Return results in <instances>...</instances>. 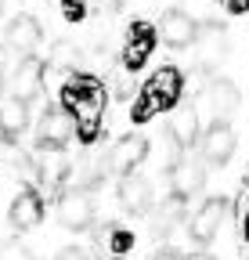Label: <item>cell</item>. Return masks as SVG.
Masks as SVG:
<instances>
[{"instance_id": "cell-24", "label": "cell", "mask_w": 249, "mask_h": 260, "mask_svg": "<svg viewBox=\"0 0 249 260\" xmlns=\"http://www.w3.org/2000/svg\"><path fill=\"white\" fill-rule=\"evenodd\" d=\"M61 11L69 22H83L87 18V0H61Z\"/></svg>"}, {"instance_id": "cell-22", "label": "cell", "mask_w": 249, "mask_h": 260, "mask_svg": "<svg viewBox=\"0 0 249 260\" xmlns=\"http://www.w3.org/2000/svg\"><path fill=\"white\" fill-rule=\"evenodd\" d=\"M0 260H37V256L22 239H4L0 242Z\"/></svg>"}, {"instance_id": "cell-17", "label": "cell", "mask_w": 249, "mask_h": 260, "mask_svg": "<svg viewBox=\"0 0 249 260\" xmlns=\"http://www.w3.org/2000/svg\"><path fill=\"white\" fill-rule=\"evenodd\" d=\"M69 141V126H65V116L61 112H47L40 119V134H37V145L40 148H65Z\"/></svg>"}, {"instance_id": "cell-13", "label": "cell", "mask_w": 249, "mask_h": 260, "mask_svg": "<svg viewBox=\"0 0 249 260\" xmlns=\"http://www.w3.org/2000/svg\"><path fill=\"white\" fill-rule=\"evenodd\" d=\"M119 203H123V210H130L137 217L152 213V188H148V181L137 177V174H127L119 181Z\"/></svg>"}, {"instance_id": "cell-30", "label": "cell", "mask_w": 249, "mask_h": 260, "mask_svg": "<svg viewBox=\"0 0 249 260\" xmlns=\"http://www.w3.org/2000/svg\"><path fill=\"white\" fill-rule=\"evenodd\" d=\"M0 11H4V0H0Z\"/></svg>"}, {"instance_id": "cell-12", "label": "cell", "mask_w": 249, "mask_h": 260, "mask_svg": "<svg viewBox=\"0 0 249 260\" xmlns=\"http://www.w3.org/2000/svg\"><path fill=\"white\" fill-rule=\"evenodd\" d=\"M202 102H206V109H209V116L213 119H224L235 105H238V90H235V83L231 80H209L206 87H202Z\"/></svg>"}, {"instance_id": "cell-9", "label": "cell", "mask_w": 249, "mask_h": 260, "mask_svg": "<svg viewBox=\"0 0 249 260\" xmlns=\"http://www.w3.org/2000/svg\"><path fill=\"white\" fill-rule=\"evenodd\" d=\"M8 220H11L15 232H29V228H37L44 220V199H40V191H33V188L18 191L15 203H11V210H8Z\"/></svg>"}, {"instance_id": "cell-19", "label": "cell", "mask_w": 249, "mask_h": 260, "mask_svg": "<svg viewBox=\"0 0 249 260\" xmlns=\"http://www.w3.org/2000/svg\"><path fill=\"white\" fill-rule=\"evenodd\" d=\"M184 203H188L184 195H170V199L155 210V228H159V232H170V228L184 217Z\"/></svg>"}, {"instance_id": "cell-10", "label": "cell", "mask_w": 249, "mask_h": 260, "mask_svg": "<svg viewBox=\"0 0 249 260\" xmlns=\"http://www.w3.org/2000/svg\"><path fill=\"white\" fill-rule=\"evenodd\" d=\"M4 40H8V47L18 51V54H33V51L40 47V40H44V29H40V22H37L33 15H18V18L8 25Z\"/></svg>"}, {"instance_id": "cell-25", "label": "cell", "mask_w": 249, "mask_h": 260, "mask_svg": "<svg viewBox=\"0 0 249 260\" xmlns=\"http://www.w3.org/2000/svg\"><path fill=\"white\" fill-rule=\"evenodd\" d=\"M54 260H90V256H87L80 246H65V249H61V253L54 256Z\"/></svg>"}, {"instance_id": "cell-20", "label": "cell", "mask_w": 249, "mask_h": 260, "mask_svg": "<svg viewBox=\"0 0 249 260\" xmlns=\"http://www.w3.org/2000/svg\"><path fill=\"white\" fill-rule=\"evenodd\" d=\"M105 242H109V253L112 256H127L134 249V232H127V228H109Z\"/></svg>"}, {"instance_id": "cell-11", "label": "cell", "mask_w": 249, "mask_h": 260, "mask_svg": "<svg viewBox=\"0 0 249 260\" xmlns=\"http://www.w3.org/2000/svg\"><path fill=\"white\" fill-rule=\"evenodd\" d=\"M148 159V141L141 138V134H130V138H123L119 145H116V152H112V170L119 174V177H127V174H134L141 162Z\"/></svg>"}, {"instance_id": "cell-16", "label": "cell", "mask_w": 249, "mask_h": 260, "mask_svg": "<svg viewBox=\"0 0 249 260\" xmlns=\"http://www.w3.org/2000/svg\"><path fill=\"white\" fill-rule=\"evenodd\" d=\"M25 126H29V105L18 102V98H8V102L0 105V134H4V138H18Z\"/></svg>"}, {"instance_id": "cell-27", "label": "cell", "mask_w": 249, "mask_h": 260, "mask_svg": "<svg viewBox=\"0 0 249 260\" xmlns=\"http://www.w3.org/2000/svg\"><path fill=\"white\" fill-rule=\"evenodd\" d=\"M184 260H213V256H209V253H188Z\"/></svg>"}, {"instance_id": "cell-28", "label": "cell", "mask_w": 249, "mask_h": 260, "mask_svg": "<svg viewBox=\"0 0 249 260\" xmlns=\"http://www.w3.org/2000/svg\"><path fill=\"white\" fill-rule=\"evenodd\" d=\"M242 239L249 242V213H245V220H242Z\"/></svg>"}, {"instance_id": "cell-3", "label": "cell", "mask_w": 249, "mask_h": 260, "mask_svg": "<svg viewBox=\"0 0 249 260\" xmlns=\"http://www.w3.org/2000/svg\"><path fill=\"white\" fill-rule=\"evenodd\" d=\"M58 220L69 232H83V228L94 224V195L87 188H73L69 195L58 199Z\"/></svg>"}, {"instance_id": "cell-29", "label": "cell", "mask_w": 249, "mask_h": 260, "mask_svg": "<svg viewBox=\"0 0 249 260\" xmlns=\"http://www.w3.org/2000/svg\"><path fill=\"white\" fill-rule=\"evenodd\" d=\"M0 76H4V54H0Z\"/></svg>"}, {"instance_id": "cell-26", "label": "cell", "mask_w": 249, "mask_h": 260, "mask_svg": "<svg viewBox=\"0 0 249 260\" xmlns=\"http://www.w3.org/2000/svg\"><path fill=\"white\" fill-rule=\"evenodd\" d=\"M224 8H228V15H245L249 11V0H224Z\"/></svg>"}, {"instance_id": "cell-14", "label": "cell", "mask_w": 249, "mask_h": 260, "mask_svg": "<svg viewBox=\"0 0 249 260\" xmlns=\"http://www.w3.org/2000/svg\"><path fill=\"white\" fill-rule=\"evenodd\" d=\"M170 181H173V195H195L202 184H206V162L202 159H181L177 167H173V174H170Z\"/></svg>"}, {"instance_id": "cell-18", "label": "cell", "mask_w": 249, "mask_h": 260, "mask_svg": "<svg viewBox=\"0 0 249 260\" xmlns=\"http://www.w3.org/2000/svg\"><path fill=\"white\" fill-rule=\"evenodd\" d=\"M199 37H202V54H199V65H217L224 58V29L221 25H206V32L199 29Z\"/></svg>"}, {"instance_id": "cell-15", "label": "cell", "mask_w": 249, "mask_h": 260, "mask_svg": "<svg viewBox=\"0 0 249 260\" xmlns=\"http://www.w3.org/2000/svg\"><path fill=\"white\" fill-rule=\"evenodd\" d=\"M170 138H173V145H181V148H192V145L199 141V112H195V105H181V109L173 112Z\"/></svg>"}, {"instance_id": "cell-6", "label": "cell", "mask_w": 249, "mask_h": 260, "mask_svg": "<svg viewBox=\"0 0 249 260\" xmlns=\"http://www.w3.org/2000/svg\"><path fill=\"white\" fill-rule=\"evenodd\" d=\"M159 37H163V44H170V47H192L195 40H199V22L188 15V11H166L163 15V25H159Z\"/></svg>"}, {"instance_id": "cell-4", "label": "cell", "mask_w": 249, "mask_h": 260, "mask_svg": "<svg viewBox=\"0 0 249 260\" xmlns=\"http://www.w3.org/2000/svg\"><path fill=\"white\" fill-rule=\"evenodd\" d=\"M155 32L148 22H130L127 25V44H123V65H127L130 73H141L145 65H148V58H152V51H155Z\"/></svg>"}, {"instance_id": "cell-1", "label": "cell", "mask_w": 249, "mask_h": 260, "mask_svg": "<svg viewBox=\"0 0 249 260\" xmlns=\"http://www.w3.org/2000/svg\"><path fill=\"white\" fill-rule=\"evenodd\" d=\"M109 105V94L101 87V80L94 76H73L61 83V112L76 116V119H101Z\"/></svg>"}, {"instance_id": "cell-5", "label": "cell", "mask_w": 249, "mask_h": 260, "mask_svg": "<svg viewBox=\"0 0 249 260\" xmlns=\"http://www.w3.org/2000/svg\"><path fill=\"white\" fill-rule=\"evenodd\" d=\"M224 217H228V199H221V195L206 199V203L199 206V213L192 217V228H188L192 239H195V242H209L217 232H221Z\"/></svg>"}, {"instance_id": "cell-21", "label": "cell", "mask_w": 249, "mask_h": 260, "mask_svg": "<svg viewBox=\"0 0 249 260\" xmlns=\"http://www.w3.org/2000/svg\"><path fill=\"white\" fill-rule=\"evenodd\" d=\"M155 112H159V109H155V102H152V98L141 90V94H137V102L130 105V123L145 126V123H152V116H155Z\"/></svg>"}, {"instance_id": "cell-7", "label": "cell", "mask_w": 249, "mask_h": 260, "mask_svg": "<svg viewBox=\"0 0 249 260\" xmlns=\"http://www.w3.org/2000/svg\"><path fill=\"white\" fill-rule=\"evenodd\" d=\"M40 83H44V65L37 54H25L18 61V69L11 73V98H18V102H33V98L40 94Z\"/></svg>"}, {"instance_id": "cell-2", "label": "cell", "mask_w": 249, "mask_h": 260, "mask_svg": "<svg viewBox=\"0 0 249 260\" xmlns=\"http://www.w3.org/2000/svg\"><path fill=\"white\" fill-rule=\"evenodd\" d=\"M152 102H155V109H177V102H181V94H184V73L177 69V65H163L159 73H152V80L141 87Z\"/></svg>"}, {"instance_id": "cell-8", "label": "cell", "mask_w": 249, "mask_h": 260, "mask_svg": "<svg viewBox=\"0 0 249 260\" xmlns=\"http://www.w3.org/2000/svg\"><path fill=\"white\" fill-rule=\"evenodd\" d=\"M235 130L224 123V119H217L206 134H202V159H209L213 167H224V162L235 155Z\"/></svg>"}, {"instance_id": "cell-23", "label": "cell", "mask_w": 249, "mask_h": 260, "mask_svg": "<svg viewBox=\"0 0 249 260\" xmlns=\"http://www.w3.org/2000/svg\"><path fill=\"white\" fill-rule=\"evenodd\" d=\"M76 138L80 145H94L101 138V119H76Z\"/></svg>"}]
</instances>
